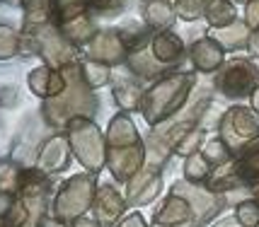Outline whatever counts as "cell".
Here are the masks:
<instances>
[{
    "label": "cell",
    "instance_id": "277c9868",
    "mask_svg": "<svg viewBox=\"0 0 259 227\" xmlns=\"http://www.w3.org/2000/svg\"><path fill=\"white\" fill-rule=\"evenodd\" d=\"M215 87L228 99H245L259 87V70L247 58H233L228 61L215 75Z\"/></svg>",
    "mask_w": 259,
    "mask_h": 227
},
{
    "label": "cell",
    "instance_id": "6da1fadb",
    "mask_svg": "<svg viewBox=\"0 0 259 227\" xmlns=\"http://www.w3.org/2000/svg\"><path fill=\"white\" fill-rule=\"evenodd\" d=\"M194 82H196V78L192 73H175V75H167V78H160L150 90H146L141 111H143L148 124L153 128H158L160 124L172 119L184 106V102L189 99Z\"/></svg>",
    "mask_w": 259,
    "mask_h": 227
},
{
    "label": "cell",
    "instance_id": "d4e9b609",
    "mask_svg": "<svg viewBox=\"0 0 259 227\" xmlns=\"http://www.w3.org/2000/svg\"><path fill=\"white\" fill-rule=\"evenodd\" d=\"M247 51L252 53L254 58H259V29H254L247 39Z\"/></svg>",
    "mask_w": 259,
    "mask_h": 227
},
{
    "label": "cell",
    "instance_id": "4fadbf2b",
    "mask_svg": "<svg viewBox=\"0 0 259 227\" xmlns=\"http://www.w3.org/2000/svg\"><path fill=\"white\" fill-rule=\"evenodd\" d=\"M203 17L208 20L211 27H218V29H223V27H230V24H235V8H233V3L230 0H208L206 3V12H203Z\"/></svg>",
    "mask_w": 259,
    "mask_h": 227
},
{
    "label": "cell",
    "instance_id": "ba28073f",
    "mask_svg": "<svg viewBox=\"0 0 259 227\" xmlns=\"http://www.w3.org/2000/svg\"><path fill=\"white\" fill-rule=\"evenodd\" d=\"M150 53L158 61V66L169 68V66H177L182 58H184V44H182V39L175 32L167 29V32H160V34L153 36Z\"/></svg>",
    "mask_w": 259,
    "mask_h": 227
},
{
    "label": "cell",
    "instance_id": "cb8c5ba5",
    "mask_svg": "<svg viewBox=\"0 0 259 227\" xmlns=\"http://www.w3.org/2000/svg\"><path fill=\"white\" fill-rule=\"evenodd\" d=\"M116 227H148V225H146V220H143L141 213H131V215H126Z\"/></svg>",
    "mask_w": 259,
    "mask_h": 227
},
{
    "label": "cell",
    "instance_id": "83f0119b",
    "mask_svg": "<svg viewBox=\"0 0 259 227\" xmlns=\"http://www.w3.org/2000/svg\"><path fill=\"white\" fill-rule=\"evenodd\" d=\"M249 102H252V109L259 114V87L252 92V97H249Z\"/></svg>",
    "mask_w": 259,
    "mask_h": 227
},
{
    "label": "cell",
    "instance_id": "603a6c76",
    "mask_svg": "<svg viewBox=\"0 0 259 227\" xmlns=\"http://www.w3.org/2000/svg\"><path fill=\"white\" fill-rule=\"evenodd\" d=\"M247 24L259 29V0H252L247 3Z\"/></svg>",
    "mask_w": 259,
    "mask_h": 227
},
{
    "label": "cell",
    "instance_id": "44dd1931",
    "mask_svg": "<svg viewBox=\"0 0 259 227\" xmlns=\"http://www.w3.org/2000/svg\"><path fill=\"white\" fill-rule=\"evenodd\" d=\"M247 32H245V24L235 22L233 27H226V32H221V41L228 48H240V46H247Z\"/></svg>",
    "mask_w": 259,
    "mask_h": 227
},
{
    "label": "cell",
    "instance_id": "f1b7e54d",
    "mask_svg": "<svg viewBox=\"0 0 259 227\" xmlns=\"http://www.w3.org/2000/svg\"><path fill=\"white\" fill-rule=\"evenodd\" d=\"M254 201L259 203V189H254Z\"/></svg>",
    "mask_w": 259,
    "mask_h": 227
},
{
    "label": "cell",
    "instance_id": "ffe728a7",
    "mask_svg": "<svg viewBox=\"0 0 259 227\" xmlns=\"http://www.w3.org/2000/svg\"><path fill=\"white\" fill-rule=\"evenodd\" d=\"M82 78H85V85L88 87H102L109 82V68L102 66V63H85L82 66Z\"/></svg>",
    "mask_w": 259,
    "mask_h": 227
},
{
    "label": "cell",
    "instance_id": "2e32d148",
    "mask_svg": "<svg viewBox=\"0 0 259 227\" xmlns=\"http://www.w3.org/2000/svg\"><path fill=\"white\" fill-rule=\"evenodd\" d=\"M46 155H49V157L41 162V164H46V169H51V172L66 169V164H68V148H66V140H63V138L51 140V143L46 145Z\"/></svg>",
    "mask_w": 259,
    "mask_h": 227
},
{
    "label": "cell",
    "instance_id": "8fae6325",
    "mask_svg": "<svg viewBox=\"0 0 259 227\" xmlns=\"http://www.w3.org/2000/svg\"><path fill=\"white\" fill-rule=\"evenodd\" d=\"M124 51L126 44L121 34H116V32L100 34L92 41V56L97 61H104V63H121L124 61Z\"/></svg>",
    "mask_w": 259,
    "mask_h": 227
},
{
    "label": "cell",
    "instance_id": "e0dca14e",
    "mask_svg": "<svg viewBox=\"0 0 259 227\" xmlns=\"http://www.w3.org/2000/svg\"><path fill=\"white\" fill-rule=\"evenodd\" d=\"M201 152L206 155V159L215 167H223V164H228L230 159H233V152L228 150V145L221 140V138H213V140H208V143H203Z\"/></svg>",
    "mask_w": 259,
    "mask_h": 227
},
{
    "label": "cell",
    "instance_id": "8992f818",
    "mask_svg": "<svg viewBox=\"0 0 259 227\" xmlns=\"http://www.w3.org/2000/svg\"><path fill=\"white\" fill-rule=\"evenodd\" d=\"M160 191H162V177L158 167H146L126 182V203L148 205L158 198Z\"/></svg>",
    "mask_w": 259,
    "mask_h": 227
},
{
    "label": "cell",
    "instance_id": "7402d4cb",
    "mask_svg": "<svg viewBox=\"0 0 259 227\" xmlns=\"http://www.w3.org/2000/svg\"><path fill=\"white\" fill-rule=\"evenodd\" d=\"M177 15H180L182 20H187V22H192V20H199L203 12H206V5H203V0H177Z\"/></svg>",
    "mask_w": 259,
    "mask_h": 227
},
{
    "label": "cell",
    "instance_id": "ac0fdd59",
    "mask_svg": "<svg viewBox=\"0 0 259 227\" xmlns=\"http://www.w3.org/2000/svg\"><path fill=\"white\" fill-rule=\"evenodd\" d=\"M203 136H206V133H203V128H199V126H196V128H192V131H189V133H187V136L177 143L175 152L187 159L189 155H194V152H199V150L203 148Z\"/></svg>",
    "mask_w": 259,
    "mask_h": 227
},
{
    "label": "cell",
    "instance_id": "52a82bcc",
    "mask_svg": "<svg viewBox=\"0 0 259 227\" xmlns=\"http://www.w3.org/2000/svg\"><path fill=\"white\" fill-rule=\"evenodd\" d=\"M92 210H95V220L102 227L116 225V220L124 215V210H126V198L114 189L112 184H102L100 189H97Z\"/></svg>",
    "mask_w": 259,
    "mask_h": 227
},
{
    "label": "cell",
    "instance_id": "9a60e30c",
    "mask_svg": "<svg viewBox=\"0 0 259 227\" xmlns=\"http://www.w3.org/2000/svg\"><path fill=\"white\" fill-rule=\"evenodd\" d=\"M146 20L150 27L167 32L169 24L175 22V12H172L167 0H150L148 8H146Z\"/></svg>",
    "mask_w": 259,
    "mask_h": 227
},
{
    "label": "cell",
    "instance_id": "5bb4252c",
    "mask_svg": "<svg viewBox=\"0 0 259 227\" xmlns=\"http://www.w3.org/2000/svg\"><path fill=\"white\" fill-rule=\"evenodd\" d=\"M213 174V164L206 159L201 150L184 159V179L189 184H206Z\"/></svg>",
    "mask_w": 259,
    "mask_h": 227
},
{
    "label": "cell",
    "instance_id": "7c38bea8",
    "mask_svg": "<svg viewBox=\"0 0 259 227\" xmlns=\"http://www.w3.org/2000/svg\"><path fill=\"white\" fill-rule=\"evenodd\" d=\"M143 94H146V92L141 90L134 80H119V82H114V102L119 104V109H124V114L141 111Z\"/></svg>",
    "mask_w": 259,
    "mask_h": 227
},
{
    "label": "cell",
    "instance_id": "30bf717a",
    "mask_svg": "<svg viewBox=\"0 0 259 227\" xmlns=\"http://www.w3.org/2000/svg\"><path fill=\"white\" fill-rule=\"evenodd\" d=\"M233 164L245 189H259V138L237 152Z\"/></svg>",
    "mask_w": 259,
    "mask_h": 227
},
{
    "label": "cell",
    "instance_id": "9c48e42d",
    "mask_svg": "<svg viewBox=\"0 0 259 227\" xmlns=\"http://www.w3.org/2000/svg\"><path fill=\"white\" fill-rule=\"evenodd\" d=\"M223 58H226L223 46L218 44L215 39H211V36H203L192 46V63L194 68L201 70V73L221 70L223 68Z\"/></svg>",
    "mask_w": 259,
    "mask_h": 227
},
{
    "label": "cell",
    "instance_id": "3957f363",
    "mask_svg": "<svg viewBox=\"0 0 259 227\" xmlns=\"http://www.w3.org/2000/svg\"><path fill=\"white\" fill-rule=\"evenodd\" d=\"M70 143H73V150H75L78 159L90 172H100L104 167L107 145H104L100 128L92 124L90 119L78 116V119L70 121Z\"/></svg>",
    "mask_w": 259,
    "mask_h": 227
},
{
    "label": "cell",
    "instance_id": "4316f807",
    "mask_svg": "<svg viewBox=\"0 0 259 227\" xmlns=\"http://www.w3.org/2000/svg\"><path fill=\"white\" fill-rule=\"evenodd\" d=\"M73 227H102L97 220H88V217H80V220H75V225Z\"/></svg>",
    "mask_w": 259,
    "mask_h": 227
},
{
    "label": "cell",
    "instance_id": "5b68a950",
    "mask_svg": "<svg viewBox=\"0 0 259 227\" xmlns=\"http://www.w3.org/2000/svg\"><path fill=\"white\" fill-rule=\"evenodd\" d=\"M95 196H97V182L92 174H80L73 177L66 184V191L58 201V215L70 220V217L82 215L92 203H95Z\"/></svg>",
    "mask_w": 259,
    "mask_h": 227
},
{
    "label": "cell",
    "instance_id": "484cf974",
    "mask_svg": "<svg viewBox=\"0 0 259 227\" xmlns=\"http://www.w3.org/2000/svg\"><path fill=\"white\" fill-rule=\"evenodd\" d=\"M211 227H242V225L237 222V217H235V215H228V217H223V220L213 222Z\"/></svg>",
    "mask_w": 259,
    "mask_h": 227
},
{
    "label": "cell",
    "instance_id": "d6986e66",
    "mask_svg": "<svg viewBox=\"0 0 259 227\" xmlns=\"http://www.w3.org/2000/svg\"><path fill=\"white\" fill-rule=\"evenodd\" d=\"M235 217L242 227H259V203L254 198L240 201L235 205Z\"/></svg>",
    "mask_w": 259,
    "mask_h": 227
},
{
    "label": "cell",
    "instance_id": "7a4b0ae2",
    "mask_svg": "<svg viewBox=\"0 0 259 227\" xmlns=\"http://www.w3.org/2000/svg\"><path fill=\"white\" fill-rule=\"evenodd\" d=\"M218 138L235 157L240 150L259 138V114L252 106H233L218 121Z\"/></svg>",
    "mask_w": 259,
    "mask_h": 227
},
{
    "label": "cell",
    "instance_id": "f546056e",
    "mask_svg": "<svg viewBox=\"0 0 259 227\" xmlns=\"http://www.w3.org/2000/svg\"><path fill=\"white\" fill-rule=\"evenodd\" d=\"M240 3H252V0H240Z\"/></svg>",
    "mask_w": 259,
    "mask_h": 227
}]
</instances>
